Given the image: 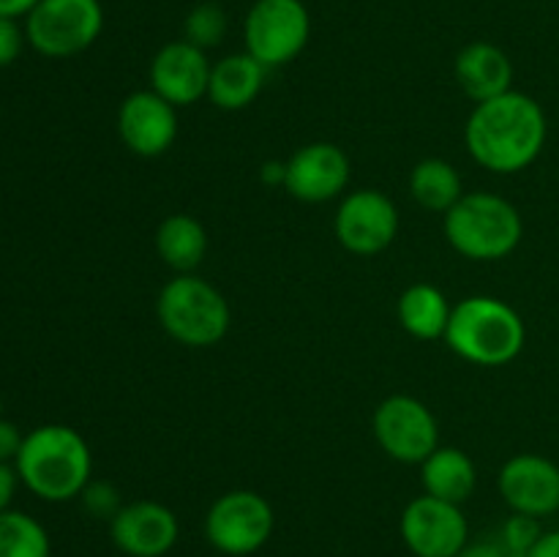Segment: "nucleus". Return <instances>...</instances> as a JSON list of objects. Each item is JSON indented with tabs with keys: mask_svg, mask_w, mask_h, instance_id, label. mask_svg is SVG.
<instances>
[{
	"mask_svg": "<svg viewBox=\"0 0 559 557\" xmlns=\"http://www.w3.org/2000/svg\"><path fill=\"white\" fill-rule=\"evenodd\" d=\"M25 33L16 25V20L9 16H0V69L11 66L22 52V44H25Z\"/></svg>",
	"mask_w": 559,
	"mask_h": 557,
	"instance_id": "obj_27",
	"label": "nucleus"
},
{
	"mask_svg": "<svg viewBox=\"0 0 559 557\" xmlns=\"http://www.w3.org/2000/svg\"><path fill=\"white\" fill-rule=\"evenodd\" d=\"M156 315L169 339L194 349L222 342L233 320L222 289L194 273H178L164 284L156 298Z\"/></svg>",
	"mask_w": 559,
	"mask_h": 557,
	"instance_id": "obj_5",
	"label": "nucleus"
},
{
	"mask_svg": "<svg viewBox=\"0 0 559 557\" xmlns=\"http://www.w3.org/2000/svg\"><path fill=\"white\" fill-rule=\"evenodd\" d=\"M211 69L213 63L207 60L205 49L194 47L186 38L169 42L151 60V91L167 98L173 107H189L200 98H207Z\"/></svg>",
	"mask_w": 559,
	"mask_h": 557,
	"instance_id": "obj_16",
	"label": "nucleus"
},
{
	"mask_svg": "<svg viewBox=\"0 0 559 557\" xmlns=\"http://www.w3.org/2000/svg\"><path fill=\"white\" fill-rule=\"evenodd\" d=\"M41 0H0V16H9V20H16V16H27Z\"/></svg>",
	"mask_w": 559,
	"mask_h": 557,
	"instance_id": "obj_33",
	"label": "nucleus"
},
{
	"mask_svg": "<svg viewBox=\"0 0 559 557\" xmlns=\"http://www.w3.org/2000/svg\"><path fill=\"white\" fill-rule=\"evenodd\" d=\"M445 342L475 366H506L522 355L527 328L522 315L491 295H469L451 311Z\"/></svg>",
	"mask_w": 559,
	"mask_h": 557,
	"instance_id": "obj_3",
	"label": "nucleus"
},
{
	"mask_svg": "<svg viewBox=\"0 0 559 557\" xmlns=\"http://www.w3.org/2000/svg\"><path fill=\"white\" fill-rule=\"evenodd\" d=\"M333 233L342 249L355 257H374L385 251L399 235L396 202L380 189L349 191L338 202Z\"/></svg>",
	"mask_w": 559,
	"mask_h": 557,
	"instance_id": "obj_10",
	"label": "nucleus"
},
{
	"mask_svg": "<svg viewBox=\"0 0 559 557\" xmlns=\"http://www.w3.org/2000/svg\"><path fill=\"white\" fill-rule=\"evenodd\" d=\"M540 522L535 517H524V513H511L506 519V524L500 528V544L506 546L511 555L516 557H527L530 549L535 546V541L540 538Z\"/></svg>",
	"mask_w": 559,
	"mask_h": 557,
	"instance_id": "obj_25",
	"label": "nucleus"
},
{
	"mask_svg": "<svg viewBox=\"0 0 559 557\" xmlns=\"http://www.w3.org/2000/svg\"><path fill=\"white\" fill-rule=\"evenodd\" d=\"M0 410H3V399H0Z\"/></svg>",
	"mask_w": 559,
	"mask_h": 557,
	"instance_id": "obj_34",
	"label": "nucleus"
},
{
	"mask_svg": "<svg viewBox=\"0 0 559 557\" xmlns=\"http://www.w3.org/2000/svg\"><path fill=\"white\" fill-rule=\"evenodd\" d=\"M80 500H82V508H85L91 517L107 519V522H112L115 513L126 506V502L120 500L118 486L109 484V481H93V478L91 484L82 489Z\"/></svg>",
	"mask_w": 559,
	"mask_h": 557,
	"instance_id": "obj_26",
	"label": "nucleus"
},
{
	"mask_svg": "<svg viewBox=\"0 0 559 557\" xmlns=\"http://www.w3.org/2000/svg\"><path fill=\"white\" fill-rule=\"evenodd\" d=\"M409 194L424 211L442 213L445 216L459 200H462V175L451 162L440 156L424 158L409 173Z\"/></svg>",
	"mask_w": 559,
	"mask_h": 557,
	"instance_id": "obj_22",
	"label": "nucleus"
},
{
	"mask_svg": "<svg viewBox=\"0 0 559 557\" xmlns=\"http://www.w3.org/2000/svg\"><path fill=\"white\" fill-rule=\"evenodd\" d=\"M276 528L271 502L254 489L224 491L205 513V538L216 552L246 557L260 552Z\"/></svg>",
	"mask_w": 559,
	"mask_h": 557,
	"instance_id": "obj_6",
	"label": "nucleus"
},
{
	"mask_svg": "<svg viewBox=\"0 0 559 557\" xmlns=\"http://www.w3.org/2000/svg\"><path fill=\"white\" fill-rule=\"evenodd\" d=\"M442 229L451 249L473 262L506 260L524 238L519 208L491 191H464L462 200L445 213Z\"/></svg>",
	"mask_w": 559,
	"mask_h": 557,
	"instance_id": "obj_4",
	"label": "nucleus"
},
{
	"mask_svg": "<svg viewBox=\"0 0 559 557\" xmlns=\"http://www.w3.org/2000/svg\"><path fill=\"white\" fill-rule=\"evenodd\" d=\"M284 175H287V162L271 158L260 167V180L265 186H284Z\"/></svg>",
	"mask_w": 559,
	"mask_h": 557,
	"instance_id": "obj_32",
	"label": "nucleus"
},
{
	"mask_svg": "<svg viewBox=\"0 0 559 557\" xmlns=\"http://www.w3.org/2000/svg\"><path fill=\"white\" fill-rule=\"evenodd\" d=\"M178 517L156 500L126 502L109 522V538L129 557H164L178 544Z\"/></svg>",
	"mask_w": 559,
	"mask_h": 557,
	"instance_id": "obj_15",
	"label": "nucleus"
},
{
	"mask_svg": "<svg viewBox=\"0 0 559 557\" xmlns=\"http://www.w3.org/2000/svg\"><path fill=\"white\" fill-rule=\"evenodd\" d=\"M22 442H25V435L20 431V426L0 418V462L14 464L16 457H20Z\"/></svg>",
	"mask_w": 559,
	"mask_h": 557,
	"instance_id": "obj_28",
	"label": "nucleus"
},
{
	"mask_svg": "<svg viewBox=\"0 0 559 557\" xmlns=\"http://www.w3.org/2000/svg\"><path fill=\"white\" fill-rule=\"evenodd\" d=\"M227 11L218 3H200L186 14L183 38L200 49L218 47L227 36Z\"/></svg>",
	"mask_w": 559,
	"mask_h": 557,
	"instance_id": "obj_24",
	"label": "nucleus"
},
{
	"mask_svg": "<svg viewBox=\"0 0 559 557\" xmlns=\"http://www.w3.org/2000/svg\"><path fill=\"white\" fill-rule=\"evenodd\" d=\"M52 544L38 519L25 511L0 513V557H49Z\"/></svg>",
	"mask_w": 559,
	"mask_h": 557,
	"instance_id": "obj_23",
	"label": "nucleus"
},
{
	"mask_svg": "<svg viewBox=\"0 0 559 557\" xmlns=\"http://www.w3.org/2000/svg\"><path fill=\"white\" fill-rule=\"evenodd\" d=\"M399 530L413 557H456L469 541L462 506L431 495H420L404 506Z\"/></svg>",
	"mask_w": 559,
	"mask_h": 557,
	"instance_id": "obj_11",
	"label": "nucleus"
},
{
	"mask_svg": "<svg viewBox=\"0 0 559 557\" xmlns=\"http://www.w3.org/2000/svg\"><path fill=\"white\" fill-rule=\"evenodd\" d=\"M309 36L311 16L304 0H254L243 22L246 52L267 71L298 58Z\"/></svg>",
	"mask_w": 559,
	"mask_h": 557,
	"instance_id": "obj_7",
	"label": "nucleus"
},
{
	"mask_svg": "<svg viewBox=\"0 0 559 557\" xmlns=\"http://www.w3.org/2000/svg\"><path fill=\"white\" fill-rule=\"evenodd\" d=\"M453 306L448 304L445 293L429 282L409 284L402 295H399L396 315L404 331L420 342H431V339H445L448 322H451Z\"/></svg>",
	"mask_w": 559,
	"mask_h": 557,
	"instance_id": "obj_20",
	"label": "nucleus"
},
{
	"mask_svg": "<svg viewBox=\"0 0 559 557\" xmlns=\"http://www.w3.org/2000/svg\"><path fill=\"white\" fill-rule=\"evenodd\" d=\"M267 69L249 52H233L216 60L207 82V98L224 112H238L246 109L265 85Z\"/></svg>",
	"mask_w": 559,
	"mask_h": 557,
	"instance_id": "obj_18",
	"label": "nucleus"
},
{
	"mask_svg": "<svg viewBox=\"0 0 559 557\" xmlns=\"http://www.w3.org/2000/svg\"><path fill=\"white\" fill-rule=\"evenodd\" d=\"M497 489L513 513L544 519L559 511V467L540 453H516L497 475Z\"/></svg>",
	"mask_w": 559,
	"mask_h": 557,
	"instance_id": "obj_13",
	"label": "nucleus"
},
{
	"mask_svg": "<svg viewBox=\"0 0 559 557\" xmlns=\"http://www.w3.org/2000/svg\"><path fill=\"white\" fill-rule=\"evenodd\" d=\"M16 486H20V475H16L14 464L0 462V513L11 508V500H14L16 495Z\"/></svg>",
	"mask_w": 559,
	"mask_h": 557,
	"instance_id": "obj_29",
	"label": "nucleus"
},
{
	"mask_svg": "<svg viewBox=\"0 0 559 557\" xmlns=\"http://www.w3.org/2000/svg\"><path fill=\"white\" fill-rule=\"evenodd\" d=\"M549 137L546 112L533 96L508 91L475 104L464 126V145L473 162L497 175L527 169Z\"/></svg>",
	"mask_w": 559,
	"mask_h": 557,
	"instance_id": "obj_1",
	"label": "nucleus"
},
{
	"mask_svg": "<svg viewBox=\"0 0 559 557\" xmlns=\"http://www.w3.org/2000/svg\"><path fill=\"white\" fill-rule=\"evenodd\" d=\"M118 137L134 156H164L178 140V107L156 91H134L118 107Z\"/></svg>",
	"mask_w": 559,
	"mask_h": 557,
	"instance_id": "obj_12",
	"label": "nucleus"
},
{
	"mask_svg": "<svg viewBox=\"0 0 559 557\" xmlns=\"http://www.w3.org/2000/svg\"><path fill=\"white\" fill-rule=\"evenodd\" d=\"M349 183V158L333 142H309L287 158L284 189L289 197L309 205L331 202L344 194Z\"/></svg>",
	"mask_w": 559,
	"mask_h": 557,
	"instance_id": "obj_14",
	"label": "nucleus"
},
{
	"mask_svg": "<svg viewBox=\"0 0 559 557\" xmlns=\"http://www.w3.org/2000/svg\"><path fill=\"white\" fill-rule=\"evenodd\" d=\"M527 557H559V530H544Z\"/></svg>",
	"mask_w": 559,
	"mask_h": 557,
	"instance_id": "obj_31",
	"label": "nucleus"
},
{
	"mask_svg": "<svg viewBox=\"0 0 559 557\" xmlns=\"http://www.w3.org/2000/svg\"><path fill=\"white\" fill-rule=\"evenodd\" d=\"M156 251L175 273H191L207 254L205 227L189 213H169L156 229Z\"/></svg>",
	"mask_w": 559,
	"mask_h": 557,
	"instance_id": "obj_21",
	"label": "nucleus"
},
{
	"mask_svg": "<svg viewBox=\"0 0 559 557\" xmlns=\"http://www.w3.org/2000/svg\"><path fill=\"white\" fill-rule=\"evenodd\" d=\"M377 446L402 464H424L440 448V426L435 413L409 393H393L377 404L371 415Z\"/></svg>",
	"mask_w": 559,
	"mask_h": 557,
	"instance_id": "obj_9",
	"label": "nucleus"
},
{
	"mask_svg": "<svg viewBox=\"0 0 559 557\" xmlns=\"http://www.w3.org/2000/svg\"><path fill=\"white\" fill-rule=\"evenodd\" d=\"M420 484L424 495L464 506L478 489V467L462 448L440 446L420 464Z\"/></svg>",
	"mask_w": 559,
	"mask_h": 557,
	"instance_id": "obj_19",
	"label": "nucleus"
},
{
	"mask_svg": "<svg viewBox=\"0 0 559 557\" xmlns=\"http://www.w3.org/2000/svg\"><path fill=\"white\" fill-rule=\"evenodd\" d=\"M20 484L47 502L82 495L93 478V453L85 437L66 424H44L27 431L14 462Z\"/></svg>",
	"mask_w": 559,
	"mask_h": 557,
	"instance_id": "obj_2",
	"label": "nucleus"
},
{
	"mask_svg": "<svg viewBox=\"0 0 559 557\" xmlns=\"http://www.w3.org/2000/svg\"><path fill=\"white\" fill-rule=\"evenodd\" d=\"M104 9L98 0H41L27 14L25 36L44 58L80 55L102 36Z\"/></svg>",
	"mask_w": 559,
	"mask_h": 557,
	"instance_id": "obj_8",
	"label": "nucleus"
},
{
	"mask_svg": "<svg viewBox=\"0 0 559 557\" xmlns=\"http://www.w3.org/2000/svg\"><path fill=\"white\" fill-rule=\"evenodd\" d=\"M456 557H516V555H511V552L500 544V538H495V541H473V544L467 541V546H464Z\"/></svg>",
	"mask_w": 559,
	"mask_h": 557,
	"instance_id": "obj_30",
	"label": "nucleus"
},
{
	"mask_svg": "<svg viewBox=\"0 0 559 557\" xmlns=\"http://www.w3.org/2000/svg\"><path fill=\"white\" fill-rule=\"evenodd\" d=\"M453 74H456L462 91L475 104L489 102V98L513 91L511 58L506 55V49H500L491 42H473L459 49Z\"/></svg>",
	"mask_w": 559,
	"mask_h": 557,
	"instance_id": "obj_17",
	"label": "nucleus"
}]
</instances>
